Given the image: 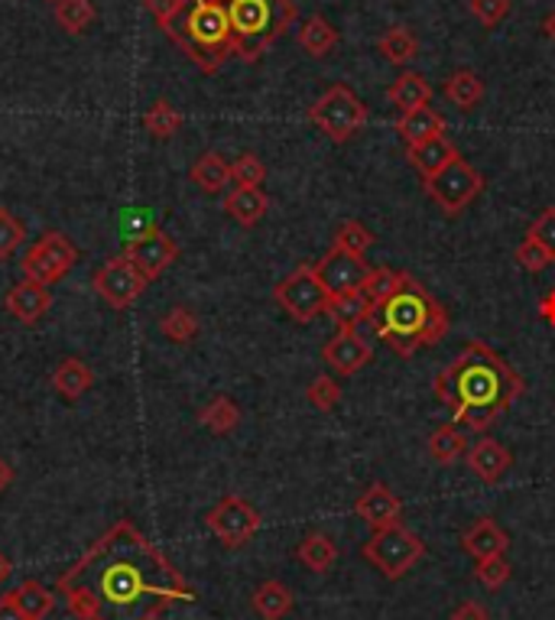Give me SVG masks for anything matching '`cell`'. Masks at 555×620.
Here are the masks:
<instances>
[{"label": "cell", "mask_w": 555, "mask_h": 620, "mask_svg": "<svg viewBox=\"0 0 555 620\" xmlns=\"http://www.w3.org/2000/svg\"><path fill=\"white\" fill-rule=\"evenodd\" d=\"M59 595L79 620H160L195 601V588L130 520L114 524L59 578Z\"/></svg>", "instance_id": "1"}, {"label": "cell", "mask_w": 555, "mask_h": 620, "mask_svg": "<svg viewBox=\"0 0 555 620\" xmlns=\"http://www.w3.org/2000/svg\"><path fill=\"white\" fill-rule=\"evenodd\" d=\"M432 387L452 406L455 423L471 433H487L527 390L523 377L484 342L464 345L462 355L436 374Z\"/></svg>", "instance_id": "2"}, {"label": "cell", "mask_w": 555, "mask_h": 620, "mask_svg": "<svg viewBox=\"0 0 555 620\" xmlns=\"http://www.w3.org/2000/svg\"><path fill=\"white\" fill-rule=\"evenodd\" d=\"M147 10L201 72H218L234 56L231 20L221 0H147Z\"/></svg>", "instance_id": "3"}, {"label": "cell", "mask_w": 555, "mask_h": 620, "mask_svg": "<svg viewBox=\"0 0 555 620\" xmlns=\"http://www.w3.org/2000/svg\"><path fill=\"white\" fill-rule=\"evenodd\" d=\"M370 322L400 357H413L419 348H436L449 332L446 306L413 276H406V283L373 309Z\"/></svg>", "instance_id": "4"}, {"label": "cell", "mask_w": 555, "mask_h": 620, "mask_svg": "<svg viewBox=\"0 0 555 620\" xmlns=\"http://www.w3.org/2000/svg\"><path fill=\"white\" fill-rule=\"evenodd\" d=\"M231 20L234 56L241 62H257L279 36L296 23L292 0H221Z\"/></svg>", "instance_id": "5"}, {"label": "cell", "mask_w": 555, "mask_h": 620, "mask_svg": "<svg viewBox=\"0 0 555 620\" xmlns=\"http://www.w3.org/2000/svg\"><path fill=\"white\" fill-rule=\"evenodd\" d=\"M361 555L383 578L400 582L426 555V546H423V539L416 532L406 530L403 524H396V527L373 532L368 542L361 546Z\"/></svg>", "instance_id": "6"}, {"label": "cell", "mask_w": 555, "mask_h": 620, "mask_svg": "<svg viewBox=\"0 0 555 620\" xmlns=\"http://www.w3.org/2000/svg\"><path fill=\"white\" fill-rule=\"evenodd\" d=\"M309 120L335 143H348L365 124H368V104L348 89V85H332L312 107Z\"/></svg>", "instance_id": "7"}, {"label": "cell", "mask_w": 555, "mask_h": 620, "mask_svg": "<svg viewBox=\"0 0 555 620\" xmlns=\"http://www.w3.org/2000/svg\"><path fill=\"white\" fill-rule=\"evenodd\" d=\"M274 299L279 302V309L299 322V325H309L315 322L325 309H328V292L315 273V266H296L286 279H279L277 289H274Z\"/></svg>", "instance_id": "8"}, {"label": "cell", "mask_w": 555, "mask_h": 620, "mask_svg": "<svg viewBox=\"0 0 555 620\" xmlns=\"http://www.w3.org/2000/svg\"><path fill=\"white\" fill-rule=\"evenodd\" d=\"M205 524H208V530L218 536L221 546L241 549V546H247V542L257 536V530H261V514H257V507H254L251 501H244V497H238V494H228V497H221V501L208 510Z\"/></svg>", "instance_id": "9"}, {"label": "cell", "mask_w": 555, "mask_h": 620, "mask_svg": "<svg viewBox=\"0 0 555 620\" xmlns=\"http://www.w3.org/2000/svg\"><path fill=\"white\" fill-rule=\"evenodd\" d=\"M429 198L446 211V215H462L464 208L484 192V176L467 163V160H455L452 167H446L439 176L423 182Z\"/></svg>", "instance_id": "10"}, {"label": "cell", "mask_w": 555, "mask_h": 620, "mask_svg": "<svg viewBox=\"0 0 555 620\" xmlns=\"http://www.w3.org/2000/svg\"><path fill=\"white\" fill-rule=\"evenodd\" d=\"M147 286H150V279L127 257H114L94 273V289L111 309H130L143 296Z\"/></svg>", "instance_id": "11"}, {"label": "cell", "mask_w": 555, "mask_h": 620, "mask_svg": "<svg viewBox=\"0 0 555 620\" xmlns=\"http://www.w3.org/2000/svg\"><path fill=\"white\" fill-rule=\"evenodd\" d=\"M373 266L361 257V254H351V251H342L332 244V251L315 264V273L325 286V292L335 299V296H348V292H358L365 286V279L370 276Z\"/></svg>", "instance_id": "12"}, {"label": "cell", "mask_w": 555, "mask_h": 620, "mask_svg": "<svg viewBox=\"0 0 555 620\" xmlns=\"http://www.w3.org/2000/svg\"><path fill=\"white\" fill-rule=\"evenodd\" d=\"M124 257L153 283L160 273H166V269L173 266V261L180 257V248H176V241H173L170 234H163V231L157 228V231L143 234L140 241H130Z\"/></svg>", "instance_id": "13"}, {"label": "cell", "mask_w": 555, "mask_h": 620, "mask_svg": "<svg viewBox=\"0 0 555 620\" xmlns=\"http://www.w3.org/2000/svg\"><path fill=\"white\" fill-rule=\"evenodd\" d=\"M322 357L338 377H355L373 360V348H370L368 338H361L358 332H338L335 338L325 342Z\"/></svg>", "instance_id": "14"}, {"label": "cell", "mask_w": 555, "mask_h": 620, "mask_svg": "<svg viewBox=\"0 0 555 620\" xmlns=\"http://www.w3.org/2000/svg\"><path fill=\"white\" fill-rule=\"evenodd\" d=\"M355 514L368 524L370 530H386V527H396L400 517H403V504L400 497L386 487V484H370L368 491L355 501Z\"/></svg>", "instance_id": "15"}, {"label": "cell", "mask_w": 555, "mask_h": 620, "mask_svg": "<svg viewBox=\"0 0 555 620\" xmlns=\"http://www.w3.org/2000/svg\"><path fill=\"white\" fill-rule=\"evenodd\" d=\"M467 471L481 481V484H500L504 474L513 468V455L510 448L497 443V439H477L467 448Z\"/></svg>", "instance_id": "16"}, {"label": "cell", "mask_w": 555, "mask_h": 620, "mask_svg": "<svg viewBox=\"0 0 555 620\" xmlns=\"http://www.w3.org/2000/svg\"><path fill=\"white\" fill-rule=\"evenodd\" d=\"M3 306H7V312H10L16 322L36 325V322L53 309V292H49V286H39V283L23 279V283H16V286L7 292Z\"/></svg>", "instance_id": "17"}, {"label": "cell", "mask_w": 555, "mask_h": 620, "mask_svg": "<svg viewBox=\"0 0 555 620\" xmlns=\"http://www.w3.org/2000/svg\"><path fill=\"white\" fill-rule=\"evenodd\" d=\"M406 157H409L413 170L423 176V182H429V179L439 176L446 167H452L459 160V150L446 134H439V137H432V140H426L419 147H406Z\"/></svg>", "instance_id": "18"}, {"label": "cell", "mask_w": 555, "mask_h": 620, "mask_svg": "<svg viewBox=\"0 0 555 620\" xmlns=\"http://www.w3.org/2000/svg\"><path fill=\"white\" fill-rule=\"evenodd\" d=\"M507 546H510V536L497 527V520L490 517H481L477 524H471L462 532V549L474 559H494V555H507Z\"/></svg>", "instance_id": "19"}, {"label": "cell", "mask_w": 555, "mask_h": 620, "mask_svg": "<svg viewBox=\"0 0 555 620\" xmlns=\"http://www.w3.org/2000/svg\"><path fill=\"white\" fill-rule=\"evenodd\" d=\"M446 130V120L439 111H432L429 104L426 107H416V111H406L396 117V134L406 140V147H419L432 137H439Z\"/></svg>", "instance_id": "20"}, {"label": "cell", "mask_w": 555, "mask_h": 620, "mask_svg": "<svg viewBox=\"0 0 555 620\" xmlns=\"http://www.w3.org/2000/svg\"><path fill=\"white\" fill-rule=\"evenodd\" d=\"M267 208H270V198L264 195L261 185H238V188L224 198V211H228L238 225H244V228H254V225L267 215Z\"/></svg>", "instance_id": "21"}, {"label": "cell", "mask_w": 555, "mask_h": 620, "mask_svg": "<svg viewBox=\"0 0 555 620\" xmlns=\"http://www.w3.org/2000/svg\"><path fill=\"white\" fill-rule=\"evenodd\" d=\"M386 101L400 114H406V111L426 107L432 101V85L419 72H400V79H393V85L386 89Z\"/></svg>", "instance_id": "22"}, {"label": "cell", "mask_w": 555, "mask_h": 620, "mask_svg": "<svg viewBox=\"0 0 555 620\" xmlns=\"http://www.w3.org/2000/svg\"><path fill=\"white\" fill-rule=\"evenodd\" d=\"M296 559H299L309 572L325 575V572H332V565L338 562V546H335V539L325 536V532H309V536L296 546Z\"/></svg>", "instance_id": "23"}, {"label": "cell", "mask_w": 555, "mask_h": 620, "mask_svg": "<svg viewBox=\"0 0 555 620\" xmlns=\"http://www.w3.org/2000/svg\"><path fill=\"white\" fill-rule=\"evenodd\" d=\"M325 312L335 319L338 332H358L365 322H370L373 306L365 299V292L358 289V292H348V296H335V299H328V309H325Z\"/></svg>", "instance_id": "24"}, {"label": "cell", "mask_w": 555, "mask_h": 620, "mask_svg": "<svg viewBox=\"0 0 555 620\" xmlns=\"http://www.w3.org/2000/svg\"><path fill=\"white\" fill-rule=\"evenodd\" d=\"M92 380L94 374L89 370V364L79 360V357H66V360L53 370V387H56L59 397H66V400L85 397V393L92 390Z\"/></svg>", "instance_id": "25"}, {"label": "cell", "mask_w": 555, "mask_h": 620, "mask_svg": "<svg viewBox=\"0 0 555 620\" xmlns=\"http://www.w3.org/2000/svg\"><path fill=\"white\" fill-rule=\"evenodd\" d=\"M299 46L312 56V59H325L335 46H338V30L322 16H309L302 26H299Z\"/></svg>", "instance_id": "26"}, {"label": "cell", "mask_w": 555, "mask_h": 620, "mask_svg": "<svg viewBox=\"0 0 555 620\" xmlns=\"http://www.w3.org/2000/svg\"><path fill=\"white\" fill-rule=\"evenodd\" d=\"M251 605H254V611L264 620H282L292 611L296 598H292V592H289L282 582L270 578V582H264V585L251 595Z\"/></svg>", "instance_id": "27"}, {"label": "cell", "mask_w": 555, "mask_h": 620, "mask_svg": "<svg viewBox=\"0 0 555 620\" xmlns=\"http://www.w3.org/2000/svg\"><path fill=\"white\" fill-rule=\"evenodd\" d=\"M377 49L383 53L386 62L393 66H409L416 56H419V39L409 26H390L380 39H377Z\"/></svg>", "instance_id": "28"}, {"label": "cell", "mask_w": 555, "mask_h": 620, "mask_svg": "<svg viewBox=\"0 0 555 620\" xmlns=\"http://www.w3.org/2000/svg\"><path fill=\"white\" fill-rule=\"evenodd\" d=\"M446 97L459 107V111H474L484 101V82L474 69H455L446 79Z\"/></svg>", "instance_id": "29"}, {"label": "cell", "mask_w": 555, "mask_h": 620, "mask_svg": "<svg viewBox=\"0 0 555 620\" xmlns=\"http://www.w3.org/2000/svg\"><path fill=\"white\" fill-rule=\"evenodd\" d=\"M192 182L205 192V195H218L228 188L231 182V167L218 157V153H201L198 163L192 167Z\"/></svg>", "instance_id": "30"}, {"label": "cell", "mask_w": 555, "mask_h": 620, "mask_svg": "<svg viewBox=\"0 0 555 620\" xmlns=\"http://www.w3.org/2000/svg\"><path fill=\"white\" fill-rule=\"evenodd\" d=\"M198 423H201L208 433H215V436H228V433L238 429V423H241V410H238L234 400H228V397H215V400L198 413Z\"/></svg>", "instance_id": "31"}, {"label": "cell", "mask_w": 555, "mask_h": 620, "mask_svg": "<svg viewBox=\"0 0 555 620\" xmlns=\"http://www.w3.org/2000/svg\"><path fill=\"white\" fill-rule=\"evenodd\" d=\"M467 436H464L459 426H439L432 436H429V455L439 461V464H452V461H459L467 455Z\"/></svg>", "instance_id": "32"}, {"label": "cell", "mask_w": 555, "mask_h": 620, "mask_svg": "<svg viewBox=\"0 0 555 620\" xmlns=\"http://www.w3.org/2000/svg\"><path fill=\"white\" fill-rule=\"evenodd\" d=\"M10 598L16 601V608L23 611V618L26 620H46L49 618V611H53V595L39 585V582H23L20 588H13L10 592Z\"/></svg>", "instance_id": "33"}, {"label": "cell", "mask_w": 555, "mask_h": 620, "mask_svg": "<svg viewBox=\"0 0 555 620\" xmlns=\"http://www.w3.org/2000/svg\"><path fill=\"white\" fill-rule=\"evenodd\" d=\"M406 276L409 273H403V269H390V266H373L370 269V276L365 279V286H361V292H365V299H368L370 306L377 309L383 299H390L403 283H406Z\"/></svg>", "instance_id": "34"}, {"label": "cell", "mask_w": 555, "mask_h": 620, "mask_svg": "<svg viewBox=\"0 0 555 620\" xmlns=\"http://www.w3.org/2000/svg\"><path fill=\"white\" fill-rule=\"evenodd\" d=\"M143 127H147L150 137H157V140H170V137L180 134V127H183V114H180L166 97H160V101L143 114Z\"/></svg>", "instance_id": "35"}, {"label": "cell", "mask_w": 555, "mask_h": 620, "mask_svg": "<svg viewBox=\"0 0 555 620\" xmlns=\"http://www.w3.org/2000/svg\"><path fill=\"white\" fill-rule=\"evenodd\" d=\"M36 248L43 251V257L49 261V264L56 266L62 276L76 266V261H79V251L69 244V238L66 234H59V231H49V234H43L39 241H36Z\"/></svg>", "instance_id": "36"}, {"label": "cell", "mask_w": 555, "mask_h": 620, "mask_svg": "<svg viewBox=\"0 0 555 620\" xmlns=\"http://www.w3.org/2000/svg\"><path fill=\"white\" fill-rule=\"evenodd\" d=\"M160 332H163L170 342H176V345H188V342L198 335V319H195V312H192V309L176 306V309H170V312L163 315Z\"/></svg>", "instance_id": "37"}, {"label": "cell", "mask_w": 555, "mask_h": 620, "mask_svg": "<svg viewBox=\"0 0 555 620\" xmlns=\"http://www.w3.org/2000/svg\"><path fill=\"white\" fill-rule=\"evenodd\" d=\"M56 20L66 33H85L94 20L92 0H59L56 3Z\"/></svg>", "instance_id": "38"}, {"label": "cell", "mask_w": 555, "mask_h": 620, "mask_svg": "<svg viewBox=\"0 0 555 620\" xmlns=\"http://www.w3.org/2000/svg\"><path fill=\"white\" fill-rule=\"evenodd\" d=\"M370 244H373V234H370L361 221H355V218L342 221L338 231H335V248H342V251H351V254L365 257V251H368Z\"/></svg>", "instance_id": "39"}, {"label": "cell", "mask_w": 555, "mask_h": 620, "mask_svg": "<svg viewBox=\"0 0 555 620\" xmlns=\"http://www.w3.org/2000/svg\"><path fill=\"white\" fill-rule=\"evenodd\" d=\"M305 397H309V403H312L315 410L332 413V410L338 406V400H342V387H338V380H335V377L322 374V377H315V380L309 383Z\"/></svg>", "instance_id": "40"}, {"label": "cell", "mask_w": 555, "mask_h": 620, "mask_svg": "<svg viewBox=\"0 0 555 620\" xmlns=\"http://www.w3.org/2000/svg\"><path fill=\"white\" fill-rule=\"evenodd\" d=\"M510 562L504 559V555H494V559H481L477 562V569H474V578L484 585V588H490V592H497V588H504L507 582H510Z\"/></svg>", "instance_id": "41"}, {"label": "cell", "mask_w": 555, "mask_h": 620, "mask_svg": "<svg viewBox=\"0 0 555 620\" xmlns=\"http://www.w3.org/2000/svg\"><path fill=\"white\" fill-rule=\"evenodd\" d=\"M267 179V167L257 153H244L231 163V182L238 185H261Z\"/></svg>", "instance_id": "42"}, {"label": "cell", "mask_w": 555, "mask_h": 620, "mask_svg": "<svg viewBox=\"0 0 555 620\" xmlns=\"http://www.w3.org/2000/svg\"><path fill=\"white\" fill-rule=\"evenodd\" d=\"M517 264L523 266V269H530V273H543V269H550L555 264L553 257H550V251L543 248V244H536L533 238H523V244L517 248Z\"/></svg>", "instance_id": "43"}, {"label": "cell", "mask_w": 555, "mask_h": 620, "mask_svg": "<svg viewBox=\"0 0 555 620\" xmlns=\"http://www.w3.org/2000/svg\"><path fill=\"white\" fill-rule=\"evenodd\" d=\"M120 231H124V241L130 244V241H140L143 234L157 231V221L147 208H130L120 221Z\"/></svg>", "instance_id": "44"}, {"label": "cell", "mask_w": 555, "mask_h": 620, "mask_svg": "<svg viewBox=\"0 0 555 620\" xmlns=\"http://www.w3.org/2000/svg\"><path fill=\"white\" fill-rule=\"evenodd\" d=\"M471 13L477 16L481 26L494 30L497 23L510 16V0H471Z\"/></svg>", "instance_id": "45"}, {"label": "cell", "mask_w": 555, "mask_h": 620, "mask_svg": "<svg viewBox=\"0 0 555 620\" xmlns=\"http://www.w3.org/2000/svg\"><path fill=\"white\" fill-rule=\"evenodd\" d=\"M20 241H23V225L10 211L0 208V261L10 257L20 248Z\"/></svg>", "instance_id": "46"}, {"label": "cell", "mask_w": 555, "mask_h": 620, "mask_svg": "<svg viewBox=\"0 0 555 620\" xmlns=\"http://www.w3.org/2000/svg\"><path fill=\"white\" fill-rule=\"evenodd\" d=\"M527 238H533L536 244H543L546 251H550V257L555 261V208H546L533 225H530V234Z\"/></svg>", "instance_id": "47"}, {"label": "cell", "mask_w": 555, "mask_h": 620, "mask_svg": "<svg viewBox=\"0 0 555 620\" xmlns=\"http://www.w3.org/2000/svg\"><path fill=\"white\" fill-rule=\"evenodd\" d=\"M452 620H490V618H487L484 605H477V601H462V605L452 611Z\"/></svg>", "instance_id": "48"}, {"label": "cell", "mask_w": 555, "mask_h": 620, "mask_svg": "<svg viewBox=\"0 0 555 620\" xmlns=\"http://www.w3.org/2000/svg\"><path fill=\"white\" fill-rule=\"evenodd\" d=\"M0 620H26L23 618V611L16 608V601H13L10 595H3V598H0Z\"/></svg>", "instance_id": "49"}, {"label": "cell", "mask_w": 555, "mask_h": 620, "mask_svg": "<svg viewBox=\"0 0 555 620\" xmlns=\"http://www.w3.org/2000/svg\"><path fill=\"white\" fill-rule=\"evenodd\" d=\"M540 315H543V322H546V325H553L555 329V289L550 292V296H546V299H543V302H540Z\"/></svg>", "instance_id": "50"}, {"label": "cell", "mask_w": 555, "mask_h": 620, "mask_svg": "<svg viewBox=\"0 0 555 620\" xmlns=\"http://www.w3.org/2000/svg\"><path fill=\"white\" fill-rule=\"evenodd\" d=\"M10 484H13V468H10V464H7V461L0 458V494H3V491H7Z\"/></svg>", "instance_id": "51"}, {"label": "cell", "mask_w": 555, "mask_h": 620, "mask_svg": "<svg viewBox=\"0 0 555 620\" xmlns=\"http://www.w3.org/2000/svg\"><path fill=\"white\" fill-rule=\"evenodd\" d=\"M10 575H13V565H10V559H7V555L0 552V585H3V582H7Z\"/></svg>", "instance_id": "52"}, {"label": "cell", "mask_w": 555, "mask_h": 620, "mask_svg": "<svg viewBox=\"0 0 555 620\" xmlns=\"http://www.w3.org/2000/svg\"><path fill=\"white\" fill-rule=\"evenodd\" d=\"M543 33H546V36H550V39L555 43V10L553 13H546V20H543Z\"/></svg>", "instance_id": "53"}, {"label": "cell", "mask_w": 555, "mask_h": 620, "mask_svg": "<svg viewBox=\"0 0 555 620\" xmlns=\"http://www.w3.org/2000/svg\"><path fill=\"white\" fill-rule=\"evenodd\" d=\"M49 3H59V0H49Z\"/></svg>", "instance_id": "54"}]
</instances>
